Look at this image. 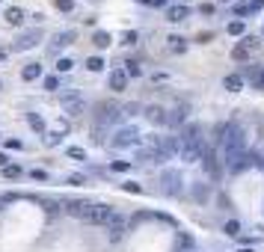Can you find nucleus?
<instances>
[{
    "mask_svg": "<svg viewBox=\"0 0 264 252\" xmlns=\"http://www.w3.org/2000/svg\"><path fill=\"white\" fill-rule=\"evenodd\" d=\"M241 252H252V249H241Z\"/></svg>",
    "mask_w": 264,
    "mask_h": 252,
    "instance_id": "nucleus-56",
    "label": "nucleus"
},
{
    "mask_svg": "<svg viewBox=\"0 0 264 252\" xmlns=\"http://www.w3.org/2000/svg\"><path fill=\"white\" fill-rule=\"evenodd\" d=\"M193 199L196 202H205L208 199V184H193Z\"/></svg>",
    "mask_w": 264,
    "mask_h": 252,
    "instance_id": "nucleus-31",
    "label": "nucleus"
},
{
    "mask_svg": "<svg viewBox=\"0 0 264 252\" xmlns=\"http://www.w3.org/2000/svg\"><path fill=\"white\" fill-rule=\"evenodd\" d=\"M220 3H232V0H220Z\"/></svg>",
    "mask_w": 264,
    "mask_h": 252,
    "instance_id": "nucleus-55",
    "label": "nucleus"
},
{
    "mask_svg": "<svg viewBox=\"0 0 264 252\" xmlns=\"http://www.w3.org/2000/svg\"><path fill=\"white\" fill-rule=\"evenodd\" d=\"M225 234H241V223L229 220V223H225Z\"/></svg>",
    "mask_w": 264,
    "mask_h": 252,
    "instance_id": "nucleus-39",
    "label": "nucleus"
},
{
    "mask_svg": "<svg viewBox=\"0 0 264 252\" xmlns=\"http://www.w3.org/2000/svg\"><path fill=\"white\" fill-rule=\"evenodd\" d=\"M225 160H229V172H235V175H238V172H244V169L249 166L252 155H246V152H244V155H235V157H225Z\"/></svg>",
    "mask_w": 264,
    "mask_h": 252,
    "instance_id": "nucleus-16",
    "label": "nucleus"
},
{
    "mask_svg": "<svg viewBox=\"0 0 264 252\" xmlns=\"http://www.w3.org/2000/svg\"><path fill=\"white\" fill-rule=\"evenodd\" d=\"M30 175L36 178V181H48V172H45V169H33Z\"/></svg>",
    "mask_w": 264,
    "mask_h": 252,
    "instance_id": "nucleus-44",
    "label": "nucleus"
},
{
    "mask_svg": "<svg viewBox=\"0 0 264 252\" xmlns=\"http://www.w3.org/2000/svg\"><path fill=\"white\" fill-rule=\"evenodd\" d=\"M137 39H140L137 30H125V33H122V45H128V48H131V45H137Z\"/></svg>",
    "mask_w": 264,
    "mask_h": 252,
    "instance_id": "nucleus-32",
    "label": "nucleus"
},
{
    "mask_svg": "<svg viewBox=\"0 0 264 252\" xmlns=\"http://www.w3.org/2000/svg\"><path fill=\"white\" fill-rule=\"evenodd\" d=\"M161 139H163V136H158V134L142 136V139H140L142 146L137 149V160H140V163H161Z\"/></svg>",
    "mask_w": 264,
    "mask_h": 252,
    "instance_id": "nucleus-4",
    "label": "nucleus"
},
{
    "mask_svg": "<svg viewBox=\"0 0 264 252\" xmlns=\"http://www.w3.org/2000/svg\"><path fill=\"white\" fill-rule=\"evenodd\" d=\"M148 6H166V0H145Z\"/></svg>",
    "mask_w": 264,
    "mask_h": 252,
    "instance_id": "nucleus-50",
    "label": "nucleus"
},
{
    "mask_svg": "<svg viewBox=\"0 0 264 252\" xmlns=\"http://www.w3.org/2000/svg\"><path fill=\"white\" fill-rule=\"evenodd\" d=\"M261 51V39H255V36H244L241 39V45H235L232 48V59L235 62H246L252 54H258Z\"/></svg>",
    "mask_w": 264,
    "mask_h": 252,
    "instance_id": "nucleus-7",
    "label": "nucleus"
},
{
    "mask_svg": "<svg viewBox=\"0 0 264 252\" xmlns=\"http://www.w3.org/2000/svg\"><path fill=\"white\" fill-rule=\"evenodd\" d=\"M166 48H169L172 54H184V51H187V39H184V36H169Z\"/></svg>",
    "mask_w": 264,
    "mask_h": 252,
    "instance_id": "nucleus-24",
    "label": "nucleus"
},
{
    "mask_svg": "<svg viewBox=\"0 0 264 252\" xmlns=\"http://www.w3.org/2000/svg\"><path fill=\"white\" fill-rule=\"evenodd\" d=\"M134 116H142V107L140 104H122V119H134Z\"/></svg>",
    "mask_w": 264,
    "mask_h": 252,
    "instance_id": "nucleus-26",
    "label": "nucleus"
},
{
    "mask_svg": "<svg viewBox=\"0 0 264 252\" xmlns=\"http://www.w3.org/2000/svg\"><path fill=\"white\" fill-rule=\"evenodd\" d=\"M92 45H95V48H101V51H104V48H110V33L98 30V33L92 36Z\"/></svg>",
    "mask_w": 264,
    "mask_h": 252,
    "instance_id": "nucleus-27",
    "label": "nucleus"
},
{
    "mask_svg": "<svg viewBox=\"0 0 264 252\" xmlns=\"http://www.w3.org/2000/svg\"><path fill=\"white\" fill-rule=\"evenodd\" d=\"M161 184H163V193H169V196H178V193H181V172H175V169H166V172L161 175Z\"/></svg>",
    "mask_w": 264,
    "mask_h": 252,
    "instance_id": "nucleus-11",
    "label": "nucleus"
},
{
    "mask_svg": "<svg viewBox=\"0 0 264 252\" xmlns=\"http://www.w3.org/2000/svg\"><path fill=\"white\" fill-rule=\"evenodd\" d=\"M178 155H181V139L178 136H163L161 139V163L163 160H172Z\"/></svg>",
    "mask_w": 264,
    "mask_h": 252,
    "instance_id": "nucleus-10",
    "label": "nucleus"
},
{
    "mask_svg": "<svg viewBox=\"0 0 264 252\" xmlns=\"http://www.w3.org/2000/svg\"><path fill=\"white\" fill-rule=\"evenodd\" d=\"M104 65H107V62H104L101 57H89V59H86V68H89V71H101Z\"/></svg>",
    "mask_w": 264,
    "mask_h": 252,
    "instance_id": "nucleus-33",
    "label": "nucleus"
},
{
    "mask_svg": "<svg viewBox=\"0 0 264 252\" xmlns=\"http://www.w3.org/2000/svg\"><path fill=\"white\" fill-rule=\"evenodd\" d=\"M166 18L169 21H187V18H190V9H187V6H166Z\"/></svg>",
    "mask_w": 264,
    "mask_h": 252,
    "instance_id": "nucleus-20",
    "label": "nucleus"
},
{
    "mask_svg": "<svg viewBox=\"0 0 264 252\" xmlns=\"http://www.w3.org/2000/svg\"><path fill=\"white\" fill-rule=\"evenodd\" d=\"M255 83H258V86H264V68H261L258 75H255Z\"/></svg>",
    "mask_w": 264,
    "mask_h": 252,
    "instance_id": "nucleus-51",
    "label": "nucleus"
},
{
    "mask_svg": "<svg viewBox=\"0 0 264 252\" xmlns=\"http://www.w3.org/2000/svg\"><path fill=\"white\" fill-rule=\"evenodd\" d=\"M128 166H131V163H128V160H116V163H113V169H116V172H125V169H128Z\"/></svg>",
    "mask_w": 264,
    "mask_h": 252,
    "instance_id": "nucleus-47",
    "label": "nucleus"
},
{
    "mask_svg": "<svg viewBox=\"0 0 264 252\" xmlns=\"http://www.w3.org/2000/svg\"><path fill=\"white\" fill-rule=\"evenodd\" d=\"M258 9H264V0H249V12H258Z\"/></svg>",
    "mask_w": 264,
    "mask_h": 252,
    "instance_id": "nucleus-46",
    "label": "nucleus"
},
{
    "mask_svg": "<svg viewBox=\"0 0 264 252\" xmlns=\"http://www.w3.org/2000/svg\"><path fill=\"white\" fill-rule=\"evenodd\" d=\"M140 3H145V0H140Z\"/></svg>",
    "mask_w": 264,
    "mask_h": 252,
    "instance_id": "nucleus-58",
    "label": "nucleus"
},
{
    "mask_svg": "<svg viewBox=\"0 0 264 252\" xmlns=\"http://www.w3.org/2000/svg\"><path fill=\"white\" fill-rule=\"evenodd\" d=\"M6 149H12V152H18V149H24V146H21V139H6Z\"/></svg>",
    "mask_w": 264,
    "mask_h": 252,
    "instance_id": "nucleus-45",
    "label": "nucleus"
},
{
    "mask_svg": "<svg viewBox=\"0 0 264 252\" xmlns=\"http://www.w3.org/2000/svg\"><path fill=\"white\" fill-rule=\"evenodd\" d=\"M42 205H45V211H48V213H51V217H54V213H57V211H60V202H57V199H45V202H42Z\"/></svg>",
    "mask_w": 264,
    "mask_h": 252,
    "instance_id": "nucleus-37",
    "label": "nucleus"
},
{
    "mask_svg": "<svg viewBox=\"0 0 264 252\" xmlns=\"http://www.w3.org/2000/svg\"><path fill=\"white\" fill-rule=\"evenodd\" d=\"M217 142L225 149V157H235V155H244L246 152V134L238 122H229V125H220L217 128Z\"/></svg>",
    "mask_w": 264,
    "mask_h": 252,
    "instance_id": "nucleus-2",
    "label": "nucleus"
},
{
    "mask_svg": "<svg viewBox=\"0 0 264 252\" xmlns=\"http://www.w3.org/2000/svg\"><path fill=\"white\" fill-rule=\"evenodd\" d=\"M235 15H238V18H246V15H249V3H238V6H235Z\"/></svg>",
    "mask_w": 264,
    "mask_h": 252,
    "instance_id": "nucleus-40",
    "label": "nucleus"
},
{
    "mask_svg": "<svg viewBox=\"0 0 264 252\" xmlns=\"http://www.w3.org/2000/svg\"><path fill=\"white\" fill-rule=\"evenodd\" d=\"M142 136H140V131L134 128V125H125V128H116L113 131V139L107 142V146L113 149V152H122V149H131V146H137Z\"/></svg>",
    "mask_w": 264,
    "mask_h": 252,
    "instance_id": "nucleus-5",
    "label": "nucleus"
},
{
    "mask_svg": "<svg viewBox=\"0 0 264 252\" xmlns=\"http://www.w3.org/2000/svg\"><path fill=\"white\" fill-rule=\"evenodd\" d=\"M21 175H24V169L18 163H6L3 166V178H21Z\"/></svg>",
    "mask_w": 264,
    "mask_h": 252,
    "instance_id": "nucleus-29",
    "label": "nucleus"
},
{
    "mask_svg": "<svg viewBox=\"0 0 264 252\" xmlns=\"http://www.w3.org/2000/svg\"><path fill=\"white\" fill-rule=\"evenodd\" d=\"M128 86V75H125V71L122 68H116V71H113V75H110V89H116V92H122Z\"/></svg>",
    "mask_w": 264,
    "mask_h": 252,
    "instance_id": "nucleus-19",
    "label": "nucleus"
},
{
    "mask_svg": "<svg viewBox=\"0 0 264 252\" xmlns=\"http://www.w3.org/2000/svg\"><path fill=\"white\" fill-rule=\"evenodd\" d=\"M110 213H113V208H110V205H104V202H92V208H89V213L83 217V223H92V226H104Z\"/></svg>",
    "mask_w": 264,
    "mask_h": 252,
    "instance_id": "nucleus-9",
    "label": "nucleus"
},
{
    "mask_svg": "<svg viewBox=\"0 0 264 252\" xmlns=\"http://www.w3.org/2000/svg\"><path fill=\"white\" fill-rule=\"evenodd\" d=\"M142 116H145L148 122H155V125H163L166 110H163V107H158V104H152V107H142Z\"/></svg>",
    "mask_w": 264,
    "mask_h": 252,
    "instance_id": "nucleus-17",
    "label": "nucleus"
},
{
    "mask_svg": "<svg viewBox=\"0 0 264 252\" xmlns=\"http://www.w3.org/2000/svg\"><path fill=\"white\" fill-rule=\"evenodd\" d=\"M184 119H187V107L181 104V107H175V110H166V119H163V125L175 128V125H181Z\"/></svg>",
    "mask_w": 264,
    "mask_h": 252,
    "instance_id": "nucleus-18",
    "label": "nucleus"
},
{
    "mask_svg": "<svg viewBox=\"0 0 264 252\" xmlns=\"http://www.w3.org/2000/svg\"><path fill=\"white\" fill-rule=\"evenodd\" d=\"M261 39H264V24H261Z\"/></svg>",
    "mask_w": 264,
    "mask_h": 252,
    "instance_id": "nucleus-54",
    "label": "nucleus"
},
{
    "mask_svg": "<svg viewBox=\"0 0 264 252\" xmlns=\"http://www.w3.org/2000/svg\"><path fill=\"white\" fill-rule=\"evenodd\" d=\"M175 252H193V237L187 232H178L175 237Z\"/></svg>",
    "mask_w": 264,
    "mask_h": 252,
    "instance_id": "nucleus-21",
    "label": "nucleus"
},
{
    "mask_svg": "<svg viewBox=\"0 0 264 252\" xmlns=\"http://www.w3.org/2000/svg\"><path fill=\"white\" fill-rule=\"evenodd\" d=\"M6 163H9V157H6V155H3V152H0V169H3V166H6Z\"/></svg>",
    "mask_w": 264,
    "mask_h": 252,
    "instance_id": "nucleus-52",
    "label": "nucleus"
},
{
    "mask_svg": "<svg viewBox=\"0 0 264 252\" xmlns=\"http://www.w3.org/2000/svg\"><path fill=\"white\" fill-rule=\"evenodd\" d=\"M21 78H24V80H36V78H42V65H39V62H30V65H24Z\"/></svg>",
    "mask_w": 264,
    "mask_h": 252,
    "instance_id": "nucleus-25",
    "label": "nucleus"
},
{
    "mask_svg": "<svg viewBox=\"0 0 264 252\" xmlns=\"http://www.w3.org/2000/svg\"><path fill=\"white\" fill-rule=\"evenodd\" d=\"M0 3H3V0H0Z\"/></svg>",
    "mask_w": 264,
    "mask_h": 252,
    "instance_id": "nucleus-59",
    "label": "nucleus"
},
{
    "mask_svg": "<svg viewBox=\"0 0 264 252\" xmlns=\"http://www.w3.org/2000/svg\"><path fill=\"white\" fill-rule=\"evenodd\" d=\"M54 3H57L60 12H71L74 9V0H54Z\"/></svg>",
    "mask_w": 264,
    "mask_h": 252,
    "instance_id": "nucleus-38",
    "label": "nucleus"
},
{
    "mask_svg": "<svg viewBox=\"0 0 264 252\" xmlns=\"http://www.w3.org/2000/svg\"><path fill=\"white\" fill-rule=\"evenodd\" d=\"M0 89H3V80H0Z\"/></svg>",
    "mask_w": 264,
    "mask_h": 252,
    "instance_id": "nucleus-57",
    "label": "nucleus"
},
{
    "mask_svg": "<svg viewBox=\"0 0 264 252\" xmlns=\"http://www.w3.org/2000/svg\"><path fill=\"white\" fill-rule=\"evenodd\" d=\"M199 163L205 166V172H208L211 178H220V175H223V163L217 160V155H214V152H205V157H202Z\"/></svg>",
    "mask_w": 264,
    "mask_h": 252,
    "instance_id": "nucleus-15",
    "label": "nucleus"
},
{
    "mask_svg": "<svg viewBox=\"0 0 264 252\" xmlns=\"http://www.w3.org/2000/svg\"><path fill=\"white\" fill-rule=\"evenodd\" d=\"M125 65H128V68H125V75H128V78H140V75H142L140 62H125Z\"/></svg>",
    "mask_w": 264,
    "mask_h": 252,
    "instance_id": "nucleus-34",
    "label": "nucleus"
},
{
    "mask_svg": "<svg viewBox=\"0 0 264 252\" xmlns=\"http://www.w3.org/2000/svg\"><path fill=\"white\" fill-rule=\"evenodd\" d=\"M42 42V30L39 27H33V30H27V33H21L18 39H15V45H12V51H30V48H36Z\"/></svg>",
    "mask_w": 264,
    "mask_h": 252,
    "instance_id": "nucleus-8",
    "label": "nucleus"
},
{
    "mask_svg": "<svg viewBox=\"0 0 264 252\" xmlns=\"http://www.w3.org/2000/svg\"><path fill=\"white\" fill-rule=\"evenodd\" d=\"M27 122H30V128H33V131L45 134V119H42L39 113H27Z\"/></svg>",
    "mask_w": 264,
    "mask_h": 252,
    "instance_id": "nucleus-28",
    "label": "nucleus"
},
{
    "mask_svg": "<svg viewBox=\"0 0 264 252\" xmlns=\"http://www.w3.org/2000/svg\"><path fill=\"white\" fill-rule=\"evenodd\" d=\"M178 139H181V157L187 163H199L205 157L208 149H205V139H202V128L199 125H187Z\"/></svg>",
    "mask_w": 264,
    "mask_h": 252,
    "instance_id": "nucleus-3",
    "label": "nucleus"
},
{
    "mask_svg": "<svg viewBox=\"0 0 264 252\" xmlns=\"http://www.w3.org/2000/svg\"><path fill=\"white\" fill-rule=\"evenodd\" d=\"M68 184H83V175H68Z\"/></svg>",
    "mask_w": 264,
    "mask_h": 252,
    "instance_id": "nucleus-49",
    "label": "nucleus"
},
{
    "mask_svg": "<svg viewBox=\"0 0 264 252\" xmlns=\"http://www.w3.org/2000/svg\"><path fill=\"white\" fill-rule=\"evenodd\" d=\"M122 122V104L119 101H101L98 104V113H95V125H92V139L95 142H104V136H107V128H113V125H119Z\"/></svg>",
    "mask_w": 264,
    "mask_h": 252,
    "instance_id": "nucleus-1",
    "label": "nucleus"
},
{
    "mask_svg": "<svg viewBox=\"0 0 264 252\" xmlns=\"http://www.w3.org/2000/svg\"><path fill=\"white\" fill-rule=\"evenodd\" d=\"M223 89L241 92V89H244V78H241V75H225V78H223Z\"/></svg>",
    "mask_w": 264,
    "mask_h": 252,
    "instance_id": "nucleus-22",
    "label": "nucleus"
},
{
    "mask_svg": "<svg viewBox=\"0 0 264 252\" xmlns=\"http://www.w3.org/2000/svg\"><path fill=\"white\" fill-rule=\"evenodd\" d=\"M225 30H229V36H244V33H246V24H244V21H232Z\"/></svg>",
    "mask_w": 264,
    "mask_h": 252,
    "instance_id": "nucleus-30",
    "label": "nucleus"
},
{
    "mask_svg": "<svg viewBox=\"0 0 264 252\" xmlns=\"http://www.w3.org/2000/svg\"><path fill=\"white\" fill-rule=\"evenodd\" d=\"M57 86H60V80H57L54 75H48V78H45V89L51 92V89H57Z\"/></svg>",
    "mask_w": 264,
    "mask_h": 252,
    "instance_id": "nucleus-43",
    "label": "nucleus"
},
{
    "mask_svg": "<svg viewBox=\"0 0 264 252\" xmlns=\"http://www.w3.org/2000/svg\"><path fill=\"white\" fill-rule=\"evenodd\" d=\"M0 62H6V51H0Z\"/></svg>",
    "mask_w": 264,
    "mask_h": 252,
    "instance_id": "nucleus-53",
    "label": "nucleus"
},
{
    "mask_svg": "<svg viewBox=\"0 0 264 252\" xmlns=\"http://www.w3.org/2000/svg\"><path fill=\"white\" fill-rule=\"evenodd\" d=\"M89 208H92V199H68V202H65V211L71 213V217H78V220L86 217Z\"/></svg>",
    "mask_w": 264,
    "mask_h": 252,
    "instance_id": "nucleus-12",
    "label": "nucleus"
},
{
    "mask_svg": "<svg viewBox=\"0 0 264 252\" xmlns=\"http://www.w3.org/2000/svg\"><path fill=\"white\" fill-rule=\"evenodd\" d=\"M78 36H74V30H62V33H57L54 39H51V54H60L62 48H68Z\"/></svg>",
    "mask_w": 264,
    "mask_h": 252,
    "instance_id": "nucleus-13",
    "label": "nucleus"
},
{
    "mask_svg": "<svg viewBox=\"0 0 264 252\" xmlns=\"http://www.w3.org/2000/svg\"><path fill=\"white\" fill-rule=\"evenodd\" d=\"M42 139H45V146H60V139H62V136H60V134H54V131H51V134L45 131V136H42Z\"/></svg>",
    "mask_w": 264,
    "mask_h": 252,
    "instance_id": "nucleus-35",
    "label": "nucleus"
},
{
    "mask_svg": "<svg viewBox=\"0 0 264 252\" xmlns=\"http://www.w3.org/2000/svg\"><path fill=\"white\" fill-rule=\"evenodd\" d=\"M68 157H74V160H86V152H83L81 146H71V149H68Z\"/></svg>",
    "mask_w": 264,
    "mask_h": 252,
    "instance_id": "nucleus-36",
    "label": "nucleus"
},
{
    "mask_svg": "<svg viewBox=\"0 0 264 252\" xmlns=\"http://www.w3.org/2000/svg\"><path fill=\"white\" fill-rule=\"evenodd\" d=\"M60 104H62V110H65V116H81V113H86V98L74 89V92H62V98H60Z\"/></svg>",
    "mask_w": 264,
    "mask_h": 252,
    "instance_id": "nucleus-6",
    "label": "nucleus"
},
{
    "mask_svg": "<svg viewBox=\"0 0 264 252\" xmlns=\"http://www.w3.org/2000/svg\"><path fill=\"white\" fill-rule=\"evenodd\" d=\"M3 18H6V24H12V27H18V24L24 21V9H21V6H9V9L3 12Z\"/></svg>",
    "mask_w": 264,
    "mask_h": 252,
    "instance_id": "nucleus-23",
    "label": "nucleus"
},
{
    "mask_svg": "<svg viewBox=\"0 0 264 252\" xmlns=\"http://www.w3.org/2000/svg\"><path fill=\"white\" fill-rule=\"evenodd\" d=\"M110 232H113V240H116L122 232H125V213H119L116 208H113V213H110V217H107V223H104Z\"/></svg>",
    "mask_w": 264,
    "mask_h": 252,
    "instance_id": "nucleus-14",
    "label": "nucleus"
},
{
    "mask_svg": "<svg viewBox=\"0 0 264 252\" xmlns=\"http://www.w3.org/2000/svg\"><path fill=\"white\" fill-rule=\"evenodd\" d=\"M199 12H202V15H214V3H202Z\"/></svg>",
    "mask_w": 264,
    "mask_h": 252,
    "instance_id": "nucleus-48",
    "label": "nucleus"
},
{
    "mask_svg": "<svg viewBox=\"0 0 264 252\" xmlns=\"http://www.w3.org/2000/svg\"><path fill=\"white\" fill-rule=\"evenodd\" d=\"M57 68H60V71H71V68H74V62H71V59H65V57H62V59H60V62H57Z\"/></svg>",
    "mask_w": 264,
    "mask_h": 252,
    "instance_id": "nucleus-42",
    "label": "nucleus"
},
{
    "mask_svg": "<svg viewBox=\"0 0 264 252\" xmlns=\"http://www.w3.org/2000/svg\"><path fill=\"white\" fill-rule=\"evenodd\" d=\"M122 187H125L128 193H134V196H140V193H142V187H140L137 181H128V184H122Z\"/></svg>",
    "mask_w": 264,
    "mask_h": 252,
    "instance_id": "nucleus-41",
    "label": "nucleus"
}]
</instances>
